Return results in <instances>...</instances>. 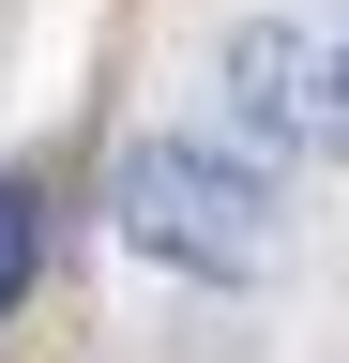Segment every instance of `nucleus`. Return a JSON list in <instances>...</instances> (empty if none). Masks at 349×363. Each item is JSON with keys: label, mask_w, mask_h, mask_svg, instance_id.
Returning <instances> with one entry per match:
<instances>
[{"label": "nucleus", "mask_w": 349, "mask_h": 363, "mask_svg": "<svg viewBox=\"0 0 349 363\" xmlns=\"http://www.w3.org/2000/svg\"><path fill=\"white\" fill-rule=\"evenodd\" d=\"M107 227L167 272H213V288L274 272V182L243 152H213V136H122L107 152Z\"/></svg>", "instance_id": "f257e3e1"}, {"label": "nucleus", "mask_w": 349, "mask_h": 363, "mask_svg": "<svg viewBox=\"0 0 349 363\" xmlns=\"http://www.w3.org/2000/svg\"><path fill=\"white\" fill-rule=\"evenodd\" d=\"M228 121L258 152H349V61H319L289 16H243L228 30Z\"/></svg>", "instance_id": "f03ea898"}, {"label": "nucleus", "mask_w": 349, "mask_h": 363, "mask_svg": "<svg viewBox=\"0 0 349 363\" xmlns=\"http://www.w3.org/2000/svg\"><path fill=\"white\" fill-rule=\"evenodd\" d=\"M31 257H46V197H31V182H0V318L31 303Z\"/></svg>", "instance_id": "7ed1b4c3"}, {"label": "nucleus", "mask_w": 349, "mask_h": 363, "mask_svg": "<svg viewBox=\"0 0 349 363\" xmlns=\"http://www.w3.org/2000/svg\"><path fill=\"white\" fill-rule=\"evenodd\" d=\"M334 61H349V45H334Z\"/></svg>", "instance_id": "20e7f679"}]
</instances>
